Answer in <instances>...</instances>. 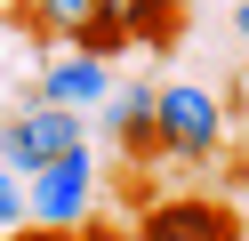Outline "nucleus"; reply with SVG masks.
<instances>
[{
    "label": "nucleus",
    "mask_w": 249,
    "mask_h": 241,
    "mask_svg": "<svg viewBox=\"0 0 249 241\" xmlns=\"http://www.w3.org/2000/svg\"><path fill=\"white\" fill-rule=\"evenodd\" d=\"M17 8H24V24H33V32L72 40V24H81V16H97V0H17Z\"/></svg>",
    "instance_id": "obj_8"
},
{
    "label": "nucleus",
    "mask_w": 249,
    "mask_h": 241,
    "mask_svg": "<svg viewBox=\"0 0 249 241\" xmlns=\"http://www.w3.org/2000/svg\"><path fill=\"white\" fill-rule=\"evenodd\" d=\"M105 56H81V48H65V56H49V73H40V105H65V112H81V105H105Z\"/></svg>",
    "instance_id": "obj_6"
},
{
    "label": "nucleus",
    "mask_w": 249,
    "mask_h": 241,
    "mask_svg": "<svg viewBox=\"0 0 249 241\" xmlns=\"http://www.w3.org/2000/svg\"><path fill=\"white\" fill-rule=\"evenodd\" d=\"M17 225H24V185L0 169V233H17Z\"/></svg>",
    "instance_id": "obj_11"
},
{
    "label": "nucleus",
    "mask_w": 249,
    "mask_h": 241,
    "mask_svg": "<svg viewBox=\"0 0 249 241\" xmlns=\"http://www.w3.org/2000/svg\"><path fill=\"white\" fill-rule=\"evenodd\" d=\"M137 241H241V209L217 193H161L137 217Z\"/></svg>",
    "instance_id": "obj_4"
},
{
    "label": "nucleus",
    "mask_w": 249,
    "mask_h": 241,
    "mask_svg": "<svg viewBox=\"0 0 249 241\" xmlns=\"http://www.w3.org/2000/svg\"><path fill=\"white\" fill-rule=\"evenodd\" d=\"M153 153L161 161H201L225 153V105H217L201 80H153Z\"/></svg>",
    "instance_id": "obj_1"
},
{
    "label": "nucleus",
    "mask_w": 249,
    "mask_h": 241,
    "mask_svg": "<svg viewBox=\"0 0 249 241\" xmlns=\"http://www.w3.org/2000/svg\"><path fill=\"white\" fill-rule=\"evenodd\" d=\"M105 16H121V32H129V48H169L185 24V0H97Z\"/></svg>",
    "instance_id": "obj_7"
},
{
    "label": "nucleus",
    "mask_w": 249,
    "mask_h": 241,
    "mask_svg": "<svg viewBox=\"0 0 249 241\" xmlns=\"http://www.w3.org/2000/svg\"><path fill=\"white\" fill-rule=\"evenodd\" d=\"M56 241H137L129 225H105V217H81V225H65Z\"/></svg>",
    "instance_id": "obj_10"
},
{
    "label": "nucleus",
    "mask_w": 249,
    "mask_h": 241,
    "mask_svg": "<svg viewBox=\"0 0 249 241\" xmlns=\"http://www.w3.org/2000/svg\"><path fill=\"white\" fill-rule=\"evenodd\" d=\"M89 201H97V161H89V145H72V153H56L49 169L24 177V225L65 233V225L89 217Z\"/></svg>",
    "instance_id": "obj_2"
},
{
    "label": "nucleus",
    "mask_w": 249,
    "mask_h": 241,
    "mask_svg": "<svg viewBox=\"0 0 249 241\" xmlns=\"http://www.w3.org/2000/svg\"><path fill=\"white\" fill-rule=\"evenodd\" d=\"M65 48H81V56H105V64H113L121 48H129V32H121V16H105V8H97V16H81V24H72V40H65Z\"/></svg>",
    "instance_id": "obj_9"
},
{
    "label": "nucleus",
    "mask_w": 249,
    "mask_h": 241,
    "mask_svg": "<svg viewBox=\"0 0 249 241\" xmlns=\"http://www.w3.org/2000/svg\"><path fill=\"white\" fill-rule=\"evenodd\" d=\"M233 24H241V40H249V0H241V16H233Z\"/></svg>",
    "instance_id": "obj_12"
},
{
    "label": "nucleus",
    "mask_w": 249,
    "mask_h": 241,
    "mask_svg": "<svg viewBox=\"0 0 249 241\" xmlns=\"http://www.w3.org/2000/svg\"><path fill=\"white\" fill-rule=\"evenodd\" d=\"M105 137L121 145L129 169L161 161V153H153V80H113V89H105Z\"/></svg>",
    "instance_id": "obj_5"
},
{
    "label": "nucleus",
    "mask_w": 249,
    "mask_h": 241,
    "mask_svg": "<svg viewBox=\"0 0 249 241\" xmlns=\"http://www.w3.org/2000/svg\"><path fill=\"white\" fill-rule=\"evenodd\" d=\"M0 241H8V233H0Z\"/></svg>",
    "instance_id": "obj_13"
},
{
    "label": "nucleus",
    "mask_w": 249,
    "mask_h": 241,
    "mask_svg": "<svg viewBox=\"0 0 249 241\" xmlns=\"http://www.w3.org/2000/svg\"><path fill=\"white\" fill-rule=\"evenodd\" d=\"M81 145V112H65V105H24V112H8V129H0V169L17 177H33V169H49L56 153H72Z\"/></svg>",
    "instance_id": "obj_3"
}]
</instances>
